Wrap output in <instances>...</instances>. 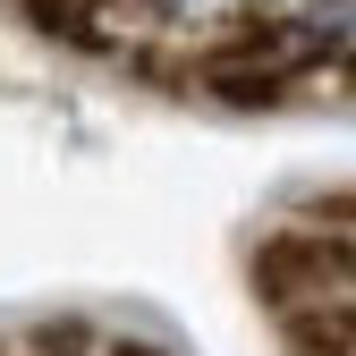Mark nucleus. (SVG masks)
Masks as SVG:
<instances>
[{
    "instance_id": "nucleus-1",
    "label": "nucleus",
    "mask_w": 356,
    "mask_h": 356,
    "mask_svg": "<svg viewBox=\"0 0 356 356\" xmlns=\"http://www.w3.org/2000/svg\"><path fill=\"white\" fill-rule=\"evenodd\" d=\"M356 280V246L323 229H280L254 254V297L263 305H297V297H339Z\"/></svg>"
},
{
    "instance_id": "nucleus-2",
    "label": "nucleus",
    "mask_w": 356,
    "mask_h": 356,
    "mask_svg": "<svg viewBox=\"0 0 356 356\" xmlns=\"http://www.w3.org/2000/svg\"><path fill=\"white\" fill-rule=\"evenodd\" d=\"M289 356H356V339L323 314V323H289Z\"/></svg>"
},
{
    "instance_id": "nucleus-3",
    "label": "nucleus",
    "mask_w": 356,
    "mask_h": 356,
    "mask_svg": "<svg viewBox=\"0 0 356 356\" xmlns=\"http://www.w3.org/2000/svg\"><path fill=\"white\" fill-rule=\"evenodd\" d=\"M102 356H170V348H153V339H119V348H102Z\"/></svg>"
},
{
    "instance_id": "nucleus-4",
    "label": "nucleus",
    "mask_w": 356,
    "mask_h": 356,
    "mask_svg": "<svg viewBox=\"0 0 356 356\" xmlns=\"http://www.w3.org/2000/svg\"><path fill=\"white\" fill-rule=\"evenodd\" d=\"M0 356H9V348H0Z\"/></svg>"
}]
</instances>
